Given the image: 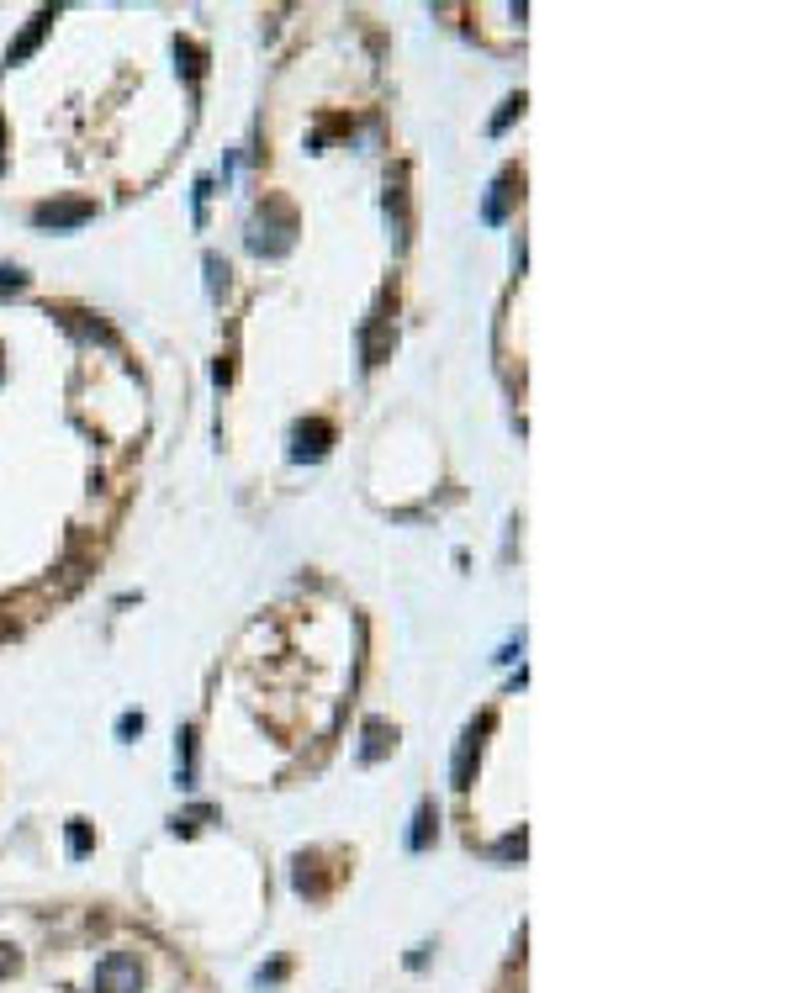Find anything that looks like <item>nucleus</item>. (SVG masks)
I'll return each instance as SVG.
<instances>
[{"instance_id":"obj_1","label":"nucleus","mask_w":793,"mask_h":993,"mask_svg":"<svg viewBox=\"0 0 793 993\" xmlns=\"http://www.w3.org/2000/svg\"><path fill=\"white\" fill-rule=\"evenodd\" d=\"M291 243H297V212L281 206V201H265L260 212H254V222H249V249L260 259H281Z\"/></svg>"},{"instance_id":"obj_2","label":"nucleus","mask_w":793,"mask_h":993,"mask_svg":"<svg viewBox=\"0 0 793 993\" xmlns=\"http://www.w3.org/2000/svg\"><path fill=\"white\" fill-rule=\"evenodd\" d=\"M138 988H143L138 957H127V951L101 957V967H96V993H138Z\"/></svg>"},{"instance_id":"obj_3","label":"nucleus","mask_w":793,"mask_h":993,"mask_svg":"<svg viewBox=\"0 0 793 993\" xmlns=\"http://www.w3.org/2000/svg\"><path fill=\"white\" fill-rule=\"evenodd\" d=\"M90 217H96V201H43L38 212H32V222H38V228H53V233L85 228Z\"/></svg>"},{"instance_id":"obj_4","label":"nucleus","mask_w":793,"mask_h":993,"mask_svg":"<svg viewBox=\"0 0 793 993\" xmlns=\"http://www.w3.org/2000/svg\"><path fill=\"white\" fill-rule=\"evenodd\" d=\"M487 724H492V719L471 724L466 735H460V745H455V761H450V788H455V793H466V788H471V772H476V756H482V735H487Z\"/></svg>"},{"instance_id":"obj_5","label":"nucleus","mask_w":793,"mask_h":993,"mask_svg":"<svg viewBox=\"0 0 793 993\" xmlns=\"http://www.w3.org/2000/svg\"><path fill=\"white\" fill-rule=\"evenodd\" d=\"M328 444H334V423H323V418L297 423V434H291V460H323Z\"/></svg>"},{"instance_id":"obj_6","label":"nucleus","mask_w":793,"mask_h":993,"mask_svg":"<svg viewBox=\"0 0 793 993\" xmlns=\"http://www.w3.org/2000/svg\"><path fill=\"white\" fill-rule=\"evenodd\" d=\"M48 27H53V6H43V11H38V16H32V22H27V32H22V37H16V43H11V53H6V64H22V59H27V53H32V48H38V43H43V32H48Z\"/></svg>"},{"instance_id":"obj_7","label":"nucleus","mask_w":793,"mask_h":993,"mask_svg":"<svg viewBox=\"0 0 793 993\" xmlns=\"http://www.w3.org/2000/svg\"><path fill=\"white\" fill-rule=\"evenodd\" d=\"M386 751H397V729L386 719H371L365 724V745H360V761H381Z\"/></svg>"},{"instance_id":"obj_8","label":"nucleus","mask_w":793,"mask_h":993,"mask_svg":"<svg viewBox=\"0 0 793 993\" xmlns=\"http://www.w3.org/2000/svg\"><path fill=\"white\" fill-rule=\"evenodd\" d=\"M360 349H365V365H381L386 360V349H392V328L381 323V312L365 323V333H360Z\"/></svg>"},{"instance_id":"obj_9","label":"nucleus","mask_w":793,"mask_h":993,"mask_svg":"<svg viewBox=\"0 0 793 993\" xmlns=\"http://www.w3.org/2000/svg\"><path fill=\"white\" fill-rule=\"evenodd\" d=\"M386 222H392L397 243H408V196H402V175H397V185H386Z\"/></svg>"},{"instance_id":"obj_10","label":"nucleus","mask_w":793,"mask_h":993,"mask_svg":"<svg viewBox=\"0 0 793 993\" xmlns=\"http://www.w3.org/2000/svg\"><path fill=\"white\" fill-rule=\"evenodd\" d=\"M434 830H439V809L434 803H418V814H413V835H408V851H423L434 840Z\"/></svg>"},{"instance_id":"obj_11","label":"nucleus","mask_w":793,"mask_h":993,"mask_svg":"<svg viewBox=\"0 0 793 993\" xmlns=\"http://www.w3.org/2000/svg\"><path fill=\"white\" fill-rule=\"evenodd\" d=\"M180 788H196V729L180 735Z\"/></svg>"},{"instance_id":"obj_12","label":"nucleus","mask_w":793,"mask_h":993,"mask_svg":"<svg viewBox=\"0 0 793 993\" xmlns=\"http://www.w3.org/2000/svg\"><path fill=\"white\" fill-rule=\"evenodd\" d=\"M508 180H513V175H497L492 196H487V206H482V222H503V212H508Z\"/></svg>"},{"instance_id":"obj_13","label":"nucleus","mask_w":793,"mask_h":993,"mask_svg":"<svg viewBox=\"0 0 793 993\" xmlns=\"http://www.w3.org/2000/svg\"><path fill=\"white\" fill-rule=\"evenodd\" d=\"M291 883H297V893H312V898H318V893H323V877H318V872H312V861H307V856L297 861V872H291Z\"/></svg>"},{"instance_id":"obj_14","label":"nucleus","mask_w":793,"mask_h":993,"mask_svg":"<svg viewBox=\"0 0 793 993\" xmlns=\"http://www.w3.org/2000/svg\"><path fill=\"white\" fill-rule=\"evenodd\" d=\"M207 291H212V296L228 291V265H223L217 254H207Z\"/></svg>"},{"instance_id":"obj_15","label":"nucleus","mask_w":793,"mask_h":993,"mask_svg":"<svg viewBox=\"0 0 793 993\" xmlns=\"http://www.w3.org/2000/svg\"><path fill=\"white\" fill-rule=\"evenodd\" d=\"M492 856H497V861H513V856H524V830L503 835V840H497V846H492Z\"/></svg>"},{"instance_id":"obj_16","label":"nucleus","mask_w":793,"mask_h":993,"mask_svg":"<svg viewBox=\"0 0 793 993\" xmlns=\"http://www.w3.org/2000/svg\"><path fill=\"white\" fill-rule=\"evenodd\" d=\"M513 117H524V96H513V101H503V111L492 117V133H508V122Z\"/></svg>"},{"instance_id":"obj_17","label":"nucleus","mask_w":793,"mask_h":993,"mask_svg":"<svg viewBox=\"0 0 793 993\" xmlns=\"http://www.w3.org/2000/svg\"><path fill=\"white\" fill-rule=\"evenodd\" d=\"M69 851H75V856H85V851H90V830H85V819L69 824Z\"/></svg>"},{"instance_id":"obj_18","label":"nucleus","mask_w":793,"mask_h":993,"mask_svg":"<svg viewBox=\"0 0 793 993\" xmlns=\"http://www.w3.org/2000/svg\"><path fill=\"white\" fill-rule=\"evenodd\" d=\"M22 286H27V275H22V270L0 265V296H11V291H22Z\"/></svg>"},{"instance_id":"obj_19","label":"nucleus","mask_w":793,"mask_h":993,"mask_svg":"<svg viewBox=\"0 0 793 993\" xmlns=\"http://www.w3.org/2000/svg\"><path fill=\"white\" fill-rule=\"evenodd\" d=\"M117 735H122V740L143 735V714H122V719H117Z\"/></svg>"},{"instance_id":"obj_20","label":"nucleus","mask_w":793,"mask_h":993,"mask_svg":"<svg viewBox=\"0 0 793 993\" xmlns=\"http://www.w3.org/2000/svg\"><path fill=\"white\" fill-rule=\"evenodd\" d=\"M175 53L186 59V74H201V48H191V43H175Z\"/></svg>"},{"instance_id":"obj_21","label":"nucleus","mask_w":793,"mask_h":993,"mask_svg":"<svg viewBox=\"0 0 793 993\" xmlns=\"http://www.w3.org/2000/svg\"><path fill=\"white\" fill-rule=\"evenodd\" d=\"M16 962H22V957H16L11 946H0V978H6V972H16Z\"/></svg>"},{"instance_id":"obj_22","label":"nucleus","mask_w":793,"mask_h":993,"mask_svg":"<svg viewBox=\"0 0 793 993\" xmlns=\"http://www.w3.org/2000/svg\"><path fill=\"white\" fill-rule=\"evenodd\" d=\"M0 170H6V127H0Z\"/></svg>"}]
</instances>
